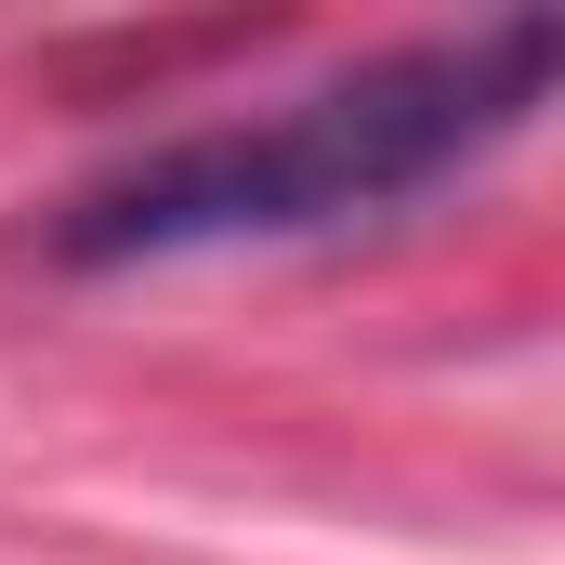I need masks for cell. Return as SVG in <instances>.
I'll return each instance as SVG.
<instances>
[{"instance_id":"cell-1","label":"cell","mask_w":565,"mask_h":565,"mask_svg":"<svg viewBox=\"0 0 565 565\" xmlns=\"http://www.w3.org/2000/svg\"><path fill=\"white\" fill-rule=\"evenodd\" d=\"M553 93V26L500 13L473 40L382 53L329 93H289L264 119H211L93 171L53 211V264H184V250H264V237H329V224H382L434 198L447 171H473L487 145H513Z\"/></svg>"}]
</instances>
